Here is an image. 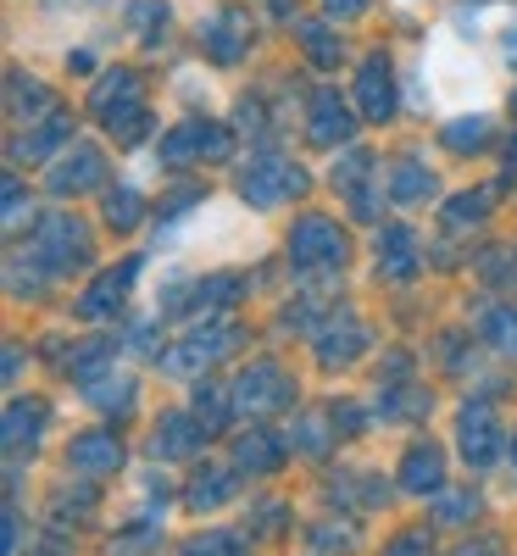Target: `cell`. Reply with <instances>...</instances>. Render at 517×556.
<instances>
[{"instance_id":"6da1fadb","label":"cell","mask_w":517,"mask_h":556,"mask_svg":"<svg viewBox=\"0 0 517 556\" xmlns=\"http://www.w3.org/2000/svg\"><path fill=\"white\" fill-rule=\"evenodd\" d=\"M290 262L295 267H340L345 262V235L328 217H301L290 235Z\"/></svg>"},{"instance_id":"7a4b0ae2","label":"cell","mask_w":517,"mask_h":556,"mask_svg":"<svg viewBox=\"0 0 517 556\" xmlns=\"http://www.w3.org/2000/svg\"><path fill=\"white\" fill-rule=\"evenodd\" d=\"M96 112L106 117L112 134H123V139L139 134L146 112H139V84H134V73H106V78H101V89H96Z\"/></svg>"},{"instance_id":"3957f363","label":"cell","mask_w":517,"mask_h":556,"mask_svg":"<svg viewBox=\"0 0 517 556\" xmlns=\"http://www.w3.org/2000/svg\"><path fill=\"white\" fill-rule=\"evenodd\" d=\"M301 173L290 167V162H256L251 173H245V184H240V195L256 206V212H273V206H285L290 195H301Z\"/></svg>"},{"instance_id":"277c9868","label":"cell","mask_w":517,"mask_h":556,"mask_svg":"<svg viewBox=\"0 0 517 556\" xmlns=\"http://www.w3.org/2000/svg\"><path fill=\"white\" fill-rule=\"evenodd\" d=\"M228 151V134L212 123H184L178 134L162 139V162H190V156H223Z\"/></svg>"},{"instance_id":"5b68a950","label":"cell","mask_w":517,"mask_h":556,"mask_svg":"<svg viewBox=\"0 0 517 556\" xmlns=\"http://www.w3.org/2000/svg\"><path fill=\"white\" fill-rule=\"evenodd\" d=\"M51 267H73V262H84V235L73 228V217H51L39 228V245H34Z\"/></svg>"},{"instance_id":"8992f818","label":"cell","mask_w":517,"mask_h":556,"mask_svg":"<svg viewBox=\"0 0 517 556\" xmlns=\"http://www.w3.org/2000/svg\"><path fill=\"white\" fill-rule=\"evenodd\" d=\"M345 134H351V112L340 106L335 89H323V96L312 101V139L317 146H340Z\"/></svg>"},{"instance_id":"52a82bcc","label":"cell","mask_w":517,"mask_h":556,"mask_svg":"<svg viewBox=\"0 0 517 556\" xmlns=\"http://www.w3.org/2000/svg\"><path fill=\"white\" fill-rule=\"evenodd\" d=\"M285 384H290V379L278 374V367L262 362V367H251V374L240 379V406H256V412H262V406H278V401H285Z\"/></svg>"},{"instance_id":"ba28073f","label":"cell","mask_w":517,"mask_h":556,"mask_svg":"<svg viewBox=\"0 0 517 556\" xmlns=\"http://www.w3.org/2000/svg\"><path fill=\"white\" fill-rule=\"evenodd\" d=\"M96 178H101V156H96V151H78V156H67V162L51 173V190H56V195H78V190H89Z\"/></svg>"},{"instance_id":"9c48e42d","label":"cell","mask_w":517,"mask_h":556,"mask_svg":"<svg viewBox=\"0 0 517 556\" xmlns=\"http://www.w3.org/2000/svg\"><path fill=\"white\" fill-rule=\"evenodd\" d=\"M462 451H467V462H479V468L495 456V424H490V406L467 412V424H462Z\"/></svg>"},{"instance_id":"30bf717a","label":"cell","mask_w":517,"mask_h":556,"mask_svg":"<svg viewBox=\"0 0 517 556\" xmlns=\"http://www.w3.org/2000/svg\"><path fill=\"white\" fill-rule=\"evenodd\" d=\"M362 106H367V117H384L390 112V62L384 56H373L362 67Z\"/></svg>"},{"instance_id":"8fae6325","label":"cell","mask_w":517,"mask_h":556,"mask_svg":"<svg viewBox=\"0 0 517 556\" xmlns=\"http://www.w3.org/2000/svg\"><path fill=\"white\" fill-rule=\"evenodd\" d=\"M134 273H139V262H123V273H106L101 285H96V290L84 295V312H89V317H101V312H112V306H117V295L128 290V278H134Z\"/></svg>"},{"instance_id":"7c38bea8","label":"cell","mask_w":517,"mask_h":556,"mask_svg":"<svg viewBox=\"0 0 517 556\" xmlns=\"http://www.w3.org/2000/svg\"><path fill=\"white\" fill-rule=\"evenodd\" d=\"M123 462V445L117 440H84V445H73V468H117Z\"/></svg>"},{"instance_id":"4fadbf2b","label":"cell","mask_w":517,"mask_h":556,"mask_svg":"<svg viewBox=\"0 0 517 556\" xmlns=\"http://www.w3.org/2000/svg\"><path fill=\"white\" fill-rule=\"evenodd\" d=\"M490 139V123L484 117H456V128H445V146L451 151H479Z\"/></svg>"},{"instance_id":"5bb4252c","label":"cell","mask_w":517,"mask_h":556,"mask_svg":"<svg viewBox=\"0 0 517 556\" xmlns=\"http://www.w3.org/2000/svg\"><path fill=\"white\" fill-rule=\"evenodd\" d=\"M406 484H412V490L440 484V456H434V451H412V456H406Z\"/></svg>"},{"instance_id":"9a60e30c","label":"cell","mask_w":517,"mask_h":556,"mask_svg":"<svg viewBox=\"0 0 517 556\" xmlns=\"http://www.w3.org/2000/svg\"><path fill=\"white\" fill-rule=\"evenodd\" d=\"M390 251V273H412V235L406 228H390V235L379 240V256Z\"/></svg>"},{"instance_id":"2e32d148","label":"cell","mask_w":517,"mask_h":556,"mask_svg":"<svg viewBox=\"0 0 517 556\" xmlns=\"http://www.w3.org/2000/svg\"><path fill=\"white\" fill-rule=\"evenodd\" d=\"M429 190H434V178L423 173V167L406 162V167L395 173V201H417V195H429Z\"/></svg>"},{"instance_id":"e0dca14e","label":"cell","mask_w":517,"mask_h":556,"mask_svg":"<svg viewBox=\"0 0 517 556\" xmlns=\"http://www.w3.org/2000/svg\"><path fill=\"white\" fill-rule=\"evenodd\" d=\"M484 329H490V340H501V351H517V317H512V312L495 306V312L484 317Z\"/></svg>"},{"instance_id":"ac0fdd59","label":"cell","mask_w":517,"mask_h":556,"mask_svg":"<svg viewBox=\"0 0 517 556\" xmlns=\"http://www.w3.org/2000/svg\"><path fill=\"white\" fill-rule=\"evenodd\" d=\"M301 45H306V51H312L317 62H340V45L328 39V34H323L317 23H306V28H301Z\"/></svg>"},{"instance_id":"d6986e66","label":"cell","mask_w":517,"mask_h":556,"mask_svg":"<svg viewBox=\"0 0 517 556\" xmlns=\"http://www.w3.org/2000/svg\"><path fill=\"white\" fill-rule=\"evenodd\" d=\"M106 217H112L117 228H128V223L139 217V212H134V195H128V190H123V195H112V212H106Z\"/></svg>"},{"instance_id":"ffe728a7","label":"cell","mask_w":517,"mask_h":556,"mask_svg":"<svg viewBox=\"0 0 517 556\" xmlns=\"http://www.w3.org/2000/svg\"><path fill=\"white\" fill-rule=\"evenodd\" d=\"M362 7H367V0H328V12H345V17L362 12Z\"/></svg>"}]
</instances>
